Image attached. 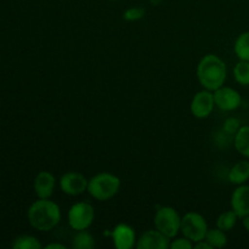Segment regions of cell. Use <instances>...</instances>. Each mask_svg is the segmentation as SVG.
<instances>
[{
  "label": "cell",
  "mask_w": 249,
  "mask_h": 249,
  "mask_svg": "<svg viewBox=\"0 0 249 249\" xmlns=\"http://www.w3.org/2000/svg\"><path fill=\"white\" fill-rule=\"evenodd\" d=\"M95 245V238L87 230L75 231V235L71 241V247L73 249H92Z\"/></svg>",
  "instance_id": "2e32d148"
},
{
  "label": "cell",
  "mask_w": 249,
  "mask_h": 249,
  "mask_svg": "<svg viewBox=\"0 0 249 249\" xmlns=\"http://www.w3.org/2000/svg\"><path fill=\"white\" fill-rule=\"evenodd\" d=\"M233 50H235L238 60L249 61V31L243 32L237 36L235 45H233Z\"/></svg>",
  "instance_id": "e0dca14e"
},
{
  "label": "cell",
  "mask_w": 249,
  "mask_h": 249,
  "mask_svg": "<svg viewBox=\"0 0 249 249\" xmlns=\"http://www.w3.org/2000/svg\"><path fill=\"white\" fill-rule=\"evenodd\" d=\"M155 228L158 231L173 240L177 237L181 228V216L177 212V209L169 206L158 207L155 214Z\"/></svg>",
  "instance_id": "277c9868"
},
{
  "label": "cell",
  "mask_w": 249,
  "mask_h": 249,
  "mask_svg": "<svg viewBox=\"0 0 249 249\" xmlns=\"http://www.w3.org/2000/svg\"><path fill=\"white\" fill-rule=\"evenodd\" d=\"M121 189V179L108 172L94 175L88 182V194L96 201L106 202L113 198Z\"/></svg>",
  "instance_id": "3957f363"
},
{
  "label": "cell",
  "mask_w": 249,
  "mask_h": 249,
  "mask_svg": "<svg viewBox=\"0 0 249 249\" xmlns=\"http://www.w3.org/2000/svg\"><path fill=\"white\" fill-rule=\"evenodd\" d=\"M233 145L237 152L249 158V125H242L233 138Z\"/></svg>",
  "instance_id": "9a60e30c"
},
{
  "label": "cell",
  "mask_w": 249,
  "mask_h": 249,
  "mask_svg": "<svg viewBox=\"0 0 249 249\" xmlns=\"http://www.w3.org/2000/svg\"><path fill=\"white\" fill-rule=\"evenodd\" d=\"M145 9L140 6H133V7H129L124 11L123 14V18L128 22H135L139 21V19L143 18L145 16Z\"/></svg>",
  "instance_id": "7402d4cb"
},
{
  "label": "cell",
  "mask_w": 249,
  "mask_h": 249,
  "mask_svg": "<svg viewBox=\"0 0 249 249\" xmlns=\"http://www.w3.org/2000/svg\"><path fill=\"white\" fill-rule=\"evenodd\" d=\"M242 223H243V226H245L246 230L249 232V215L245 216V218H242Z\"/></svg>",
  "instance_id": "4316f807"
},
{
  "label": "cell",
  "mask_w": 249,
  "mask_h": 249,
  "mask_svg": "<svg viewBox=\"0 0 249 249\" xmlns=\"http://www.w3.org/2000/svg\"><path fill=\"white\" fill-rule=\"evenodd\" d=\"M208 229V223L202 214L189 212L184 216H181L180 232L194 243L204 240Z\"/></svg>",
  "instance_id": "5b68a950"
},
{
  "label": "cell",
  "mask_w": 249,
  "mask_h": 249,
  "mask_svg": "<svg viewBox=\"0 0 249 249\" xmlns=\"http://www.w3.org/2000/svg\"><path fill=\"white\" fill-rule=\"evenodd\" d=\"M196 74L198 83L203 89L214 91L225 84L228 68L218 55L208 53L199 60Z\"/></svg>",
  "instance_id": "7a4b0ae2"
},
{
  "label": "cell",
  "mask_w": 249,
  "mask_h": 249,
  "mask_svg": "<svg viewBox=\"0 0 249 249\" xmlns=\"http://www.w3.org/2000/svg\"><path fill=\"white\" fill-rule=\"evenodd\" d=\"M14 249H40L43 248L40 241L32 235L17 236L11 243Z\"/></svg>",
  "instance_id": "ac0fdd59"
},
{
  "label": "cell",
  "mask_w": 249,
  "mask_h": 249,
  "mask_svg": "<svg viewBox=\"0 0 249 249\" xmlns=\"http://www.w3.org/2000/svg\"><path fill=\"white\" fill-rule=\"evenodd\" d=\"M241 128V123L237 118L235 117H230L225 121L224 123V131L229 135H235L236 133L238 131V129Z\"/></svg>",
  "instance_id": "cb8c5ba5"
},
{
  "label": "cell",
  "mask_w": 249,
  "mask_h": 249,
  "mask_svg": "<svg viewBox=\"0 0 249 249\" xmlns=\"http://www.w3.org/2000/svg\"><path fill=\"white\" fill-rule=\"evenodd\" d=\"M95 219V209L88 202H77L70 208L67 214L68 225L74 231L88 230Z\"/></svg>",
  "instance_id": "8992f818"
},
{
  "label": "cell",
  "mask_w": 249,
  "mask_h": 249,
  "mask_svg": "<svg viewBox=\"0 0 249 249\" xmlns=\"http://www.w3.org/2000/svg\"><path fill=\"white\" fill-rule=\"evenodd\" d=\"M230 203L240 219L249 215V185H238L231 195Z\"/></svg>",
  "instance_id": "4fadbf2b"
},
{
  "label": "cell",
  "mask_w": 249,
  "mask_h": 249,
  "mask_svg": "<svg viewBox=\"0 0 249 249\" xmlns=\"http://www.w3.org/2000/svg\"><path fill=\"white\" fill-rule=\"evenodd\" d=\"M45 249H66V246L61 245V243H57V242H53V243H49V245H46L45 247H43Z\"/></svg>",
  "instance_id": "484cf974"
},
{
  "label": "cell",
  "mask_w": 249,
  "mask_h": 249,
  "mask_svg": "<svg viewBox=\"0 0 249 249\" xmlns=\"http://www.w3.org/2000/svg\"><path fill=\"white\" fill-rule=\"evenodd\" d=\"M233 78L238 84L249 85V61L240 60L233 67Z\"/></svg>",
  "instance_id": "44dd1931"
},
{
  "label": "cell",
  "mask_w": 249,
  "mask_h": 249,
  "mask_svg": "<svg viewBox=\"0 0 249 249\" xmlns=\"http://www.w3.org/2000/svg\"><path fill=\"white\" fill-rule=\"evenodd\" d=\"M89 180L79 172H67L61 177L60 189L67 196H80L88 191Z\"/></svg>",
  "instance_id": "9c48e42d"
},
{
  "label": "cell",
  "mask_w": 249,
  "mask_h": 249,
  "mask_svg": "<svg viewBox=\"0 0 249 249\" xmlns=\"http://www.w3.org/2000/svg\"><path fill=\"white\" fill-rule=\"evenodd\" d=\"M55 187L56 179L53 173L43 170L36 174L33 182V189L38 198H50L53 195Z\"/></svg>",
  "instance_id": "7c38bea8"
},
{
  "label": "cell",
  "mask_w": 249,
  "mask_h": 249,
  "mask_svg": "<svg viewBox=\"0 0 249 249\" xmlns=\"http://www.w3.org/2000/svg\"><path fill=\"white\" fill-rule=\"evenodd\" d=\"M229 181L233 185H243L249 180V162L248 160H238L229 172Z\"/></svg>",
  "instance_id": "5bb4252c"
},
{
  "label": "cell",
  "mask_w": 249,
  "mask_h": 249,
  "mask_svg": "<svg viewBox=\"0 0 249 249\" xmlns=\"http://www.w3.org/2000/svg\"><path fill=\"white\" fill-rule=\"evenodd\" d=\"M162 1L163 0H150V2L153 5V6H157V5H160Z\"/></svg>",
  "instance_id": "83f0119b"
},
{
  "label": "cell",
  "mask_w": 249,
  "mask_h": 249,
  "mask_svg": "<svg viewBox=\"0 0 249 249\" xmlns=\"http://www.w3.org/2000/svg\"><path fill=\"white\" fill-rule=\"evenodd\" d=\"M214 95V102H215V107L225 112H232L236 111L238 107L242 104V97L241 94L236 89L230 87H223L218 88L213 91Z\"/></svg>",
  "instance_id": "ba28073f"
},
{
  "label": "cell",
  "mask_w": 249,
  "mask_h": 249,
  "mask_svg": "<svg viewBox=\"0 0 249 249\" xmlns=\"http://www.w3.org/2000/svg\"><path fill=\"white\" fill-rule=\"evenodd\" d=\"M194 248V242L186 238L185 236L179 238H175L170 241L169 249H192Z\"/></svg>",
  "instance_id": "603a6c76"
},
{
  "label": "cell",
  "mask_w": 249,
  "mask_h": 249,
  "mask_svg": "<svg viewBox=\"0 0 249 249\" xmlns=\"http://www.w3.org/2000/svg\"><path fill=\"white\" fill-rule=\"evenodd\" d=\"M170 238L163 235L160 231L147 230L138 238L136 249H169Z\"/></svg>",
  "instance_id": "8fae6325"
},
{
  "label": "cell",
  "mask_w": 249,
  "mask_h": 249,
  "mask_svg": "<svg viewBox=\"0 0 249 249\" xmlns=\"http://www.w3.org/2000/svg\"><path fill=\"white\" fill-rule=\"evenodd\" d=\"M62 213L56 202L50 198H38L27 211L29 225L40 232H48L60 224Z\"/></svg>",
  "instance_id": "6da1fadb"
},
{
  "label": "cell",
  "mask_w": 249,
  "mask_h": 249,
  "mask_svg": "<svg viewBox=\"0 0 249 249\" xmlns=\"http://www.w3.org/2000/svg\"><path fill=\"white\" fill-rule=\"evenodd\" d=\"M215 107L214 102V95L211 90L203 89L201 91L196 92L192 97V101L190 104V111L192 116L198 119L208 118Z\"/></svg>",
  "instance_id": "52a82bcc"
},
{
  "label": "cell",
  "mask_w": 249,
  "mask_h": 249,
  "mask_svg": "<svg viewBox=\"0 0 249 249\" xmlns=\"http://www.w3.org/2000/svg\"><path fill=\"white\" fill-rule=\"evenodd\" d=\"M194 248L195 249H214L211 246V243H209L207 240H202L199 241V242L194 243Z\"/></svg>",
  "instance_id": "d4e9b609"
},
{
  "label": "cell",
  "mask_w": 249,
  "mask_h": 249,
  "mask_svg": "<svg viewBox=\"0 0 249 249\" xmlns=\"http://www.w3.org/2000/svg\"><path fill=\"white\" fill-rule=\"evenodd\" d=\"M109 1H118V0H109Z\"/></svg>",
  "instance_id": "f1b7e54d"
},
{
  "label": "cell",
  "mask_w": 249,
  "mask_h": 249,
  "mask_svg": "<svg viewBox=\"0 0 249 249\" xmlns=\"http://www.w3.org/2000/svg\"><path fill=\"white\" fill-rule=\"evenodd\" d=\"M204 240L208 241L213 248H224L228 245V236H226V232L220 230L219 228L208 229Z\"/></svg>",
  "instance_id": "ffe728a7"
},
{
  "label": "cell",
  "mask_w": 249,
  "mask_h": 249,
  "mask_svg": "<svg viewBox=\"0 0 249 249\" xmlns=\"http://www.w3.org/2000/svg\"><path fill=\"white\" fill-rule=\"evenodd\" d=\"M109 235L113 246L117 249H133L138 242L135 230L128 224H117Z\"/></svg>",
  "instance_id": "30bf717a"
},
{
  "label": "cell",
  "mask_w": 249,
  "mask_h": 249,
  "mask_svg": "<svg viewBox=\"0 0 249 249\" xmlns=\"http://www.w3.org/2000/svg\"><path fill=\"white\" fill-rule=\"evenodd\" d=\"M238 215L235 213V212L231 209V211H226L224 213H221L220 215L216 219V228H219L220 230L225 231H231L236 226L238 220Z\"/></svg>",
  "instance_id": "d6986e66"
}]
</instances>
